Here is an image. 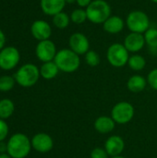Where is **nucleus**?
I'll return each instance as SVG.
<instances>
[{"mask_svg":"<svg viewBox=\"0 0 157 158\" xmlns=\"http://www.w3.org/2000/svg\"><path fill=\"white\" fill-rule=\"evenodd\" d=\"M111 115L116 123L126 124L134 117V107L129 102H119L112 108Z\"/></svg>","mask_w":157,"mask_h":158,"instance_id":"obj_7","label":"nucleus"},{"mask_svg":"<svg viewBox=\"0 0 157 158\" xmlns=\"http://www.w3.org/2000/svg\"><path fill=\"white\" fill-rule=\"evenodd\" d=\"M152 2H154V3H156L157 4V0H151Z\"/></svg>","mask_w":157,"mask_h":158,"instance_id":"obj_36","label":"nucleus"},{"mask_svg":"<svg viewBox=\"0 0 157 158\" xmlns=\"http://www.w3.org/2000/svg\"><path fill=\"white\" fill-rule=\"evenodd\" d=\"M125 143L124 141L121 137L118 135H114L109 137L105 143V149L108 156L114 157V156H118L124 150Z\"/></svg>","mask_w":157,"mask_h":158,"instance_id":"obj_14","label":"nucleus"},{"mask_svg":"<svg viewBox=\"0 0 157 158\" xmlns=\"http://www.w3.org/2000/svg\"><path fill=\"white\" fill-rule=\"evenodd\" d=\"M5 43H6V36H5V33L3 32V31L0 29V51L4 48Z\"/></svg>","mask_w":157,"mask_h":158,"instance_id":"obj_31","label":"nucleus"},{"mask_svg":"<svg viewBox=\"0 0 157 158\" xmlns=\"http://www.w3.org/2000/svg\"><path fill=\"white\" fill-rule=\"evenodd\" d=\"M59 72V69L55 61H49L43 63L40 68V75L45 80H52L56 77Z\"/></svg>","mask_w":157,"mask_h":158,"instance_id":"obj_19","label":"nucleus"},{"mask_svg":"<svg viewBox=\"0 0 157 158\" xmlns=\"http://www.w3.org/2000/svg\"><path fill=\"white\" fill-rule=\"evenodd\" d=\"M8 131H9V129H8L7 123L4 119L0 118V142L5 141V139L8 135Z\"/></svg>","mask_w":157,"mask_h":158,"instance_id":"obj_28","label":"nucleus"},{"mask_svg":"<svg viewBox=\"0 0 157 158\" xmlns=\"http://www.w3.org/2000/svg\"><path fill=\"white\" fill-rule=\"evenodd\" d=\"M145 44L152 49H157V29L149 28L144 32Z\"/></svg>","mask_w":157,"mask_h":158,"instance_id":"obj_23","label":"nucleus"},{"mask_svg":"<svg viewBox=\"0 0 157 158\" xmlns=\"http://www.w3.org/2000/svg\"><path fill=\"white\" fill-rule=\"evenodd\" d=\"M65 0H41L42 11L47 16H55L63 11L66 6Z\"/></svg>","mask_w":157,"mask_h":158,"instance_id":"obj_15","label":"nucleus"},{"mask_svg":"<svg viewBox=\"0 0 157 158\" xmlns=\"http://www.w3.org/2000/svg\"><path fill=\"white\" fill-rule=\"evenodd\" d=\"M6 143L4 142H0V154H5L6 152Z\"/></svg>","mask_w":157,"mask_h":158,"instance_id":"obj_32","label":"nucleus"},{"mask_svg":"<svg viewBox=\"0 0 157 158\" xmlns=\"http://www.w3.org/2000/svg\"><path fill=\"white\" fill-rule=\"evenodd\" d=\"M128 65L132 70L140 71L145 68L146 60L141 55H133V56H130L129 61H128Z\"/></svg>","mask_w":157,"mask_h":158,"instance_id":"obj_21","label":"nucleus"},{"mask_svg":"<svg viewBox=\"0 0 157 158\" xmlns=\"http://www.w3.org/2000/svg\"><path fill=\"white\" fill-rule=\"evenodd\" d=\"M31 147L38 153H48L53 149L54 142L50 135L41 132L35 134L31 140Z\"/></svg>","mask_w":157,"mask_h":158,"instance_id":"obj_11","label":"nucleus"},{"mask_svg":"<svg viewBox=\"0 0 157 158\" xmlns=\"http://www.w3.org/2000/svg\"><path fill=\"white\" fill-rule=\"evenodd\" d=\"M16 83V80L14 77L9 75H4L0 77V92L7 93L11 91Z\"/></svg>","mask_w":157,"mask_h":158,"instance_id":"obj_24","label":"nucleus"},{"mask_svg":"<svg viewBox=\"0 0 157 158\" xmlns=\"http://www.w3.org/2000/svg\"><path fill=\"white\" fill-rule=\"evenodd\" d=\"M60 71L66 73H72L76 71L81 65L80 56L73 52L71 49H61L56 55L54 59Z\"/></svg>","mask_w":157,"mask_h":158,"instance_id":"obj_2","label":"nucleus"},{"mask_svg":"<svg viewBox=\"0 0 157 158\" xmlns=\"http://www.w3.org/2000/svg\"><path fill=\"white\" fill-rule=\"evenodd\" d=\"M70 17L65 13V12H60L55 16H53V23L54 25L60 29V30H63V29H66L68 25H69V22H70Z\"/></svg>","mask_w":157,"mask_h":158,"instance_id":"obj_22","label":"nucleus"},{"mask_svg":"<svg viewBox=\"0 0 157 158\" xmlns=\"http://www.w3.org/2000/svg\"><path fill=\"white\" fill-rule=\"evenodd\" d=\"M31 35L40 42L43 40H48L50 38L52 34V29L48 22L43 19H38L31 24Z\"/></svg>","mask_w":157,"mask_h":158,"instance_id":"obj_12","label":"nucleus"},{"mask_svg":"<svg viewBox=\"0 0 157 158\" xmlns=\"http://www.w3.org/2000/svg\"><path fill=\"white\" fill-rule=\"evenodd\" d=\"M56 53V47L54 42H52L50 39L40 41L35 48L36 56L43 63L54 61Z\"/></svg>","mask_w":157,"mask_h":158,"instance_id":"obj_9","label":"nucleus"},{"mask_svg":"<svg viewBox=\"0 0 157 158\" xmlns=\"http://www.w3.org/2000/svg\"><path fill=\"white\" fill-rule=\"evenodd\" d=\"M88 20L93 24H103L111 16V6L105 0H93L86 7Z\"/></svg>","mask_w":157,"mask_h":158,"instance_id":"obj_3","label":"nucleus"},{"mask_svg":"<svg viewBox=\"0 0 157 158\" xmlns=\"http://www.w3.org/2000/svg\"><path fill=\"white\" fill-rule=\"evenodd\" d=\"M125 26L124 20L115 15H111L104 23H103V28L105 31L110 33V34H116L123 31Z\"/></svg>","mask_w":157,"mask_h":158,"instance_id":"obj_16","label":"nucleus"},{"mask_svg":"<svg viewBox=\"0 0 157 158\" xmlns=\"http://www.w3.org/2000/svg\"><path fill=\"white\" fill-rule=\"evenodd\" d=\"M115 121L112 118L103 116L94 121V129L100 133H109L115 129Z\"/></svg>","mask_w":157,"mask_h":158,"instance_id":"obj_17","label":"nucleus"},{"mask_svg":"<svg viewBox=\"0 0 157 158\" xmlns=\"http://www.w3.org/2000/svg\"><path fill=\"white\" fill-rule=\"evenodd\" d=\"M112 158H125V157H123V156H114V157H112Z\"/></svg>","mask_w":157,"mask_h":158,"instance_id":"obj_35","label":"nucleus"},{"mask_svg":"<svg viewBox=\"0 0 157 158\" xmlns=\"http://www.w3.org/2000/svg\"><path fill=\"white\" fill-rule=\"evenodd\" d=\"M106 57L110 65L115 68H122L128 64L130 56L124 44L115 43L111 44L106 52Z\"/></svg>","mask_w":157,"mask_h":158,"instance_id":"obj_6","label":"nucleus"},{"mask_svg":"<svg viewBox=\"0 0 157 158\" xmlns=\"http://www.w3.org/2000/svg\"><path fill=\"white\" fill-rule=\"evenodd\" d=\"M0 158H11V156L7 153H5V154H0Z\"/></svg>","mask_w":157,"mask_h":158,"instance_id":"obj_33","label":"nucleus"},{"mask_svg":"<svg viewBox=\"0 0 157 158\" xmlns=\"http://www.w3.org/2000/svg\"><path fill=\"white\" fill-rule=\"evenodd\" d=\"M85 61L86 64L90 67H96L100 64V56L99 55L93 51V50H89L85 54Z\"/></svg>","mask_w":157,"mask_h":158,"instance_id":"obj_26","label":"nucleus"},{"mask_svg":"<svg viewBox=\"0 0 157 158\" xmlns=\"http://www.w3.org/2000/svg\"><path fill=\"white\" fill-rule=\"evenodd\" d=\"M147 81L149 82L150 86L154 90L157 91V69H155L150 71V73L148 74Z\"/></svg>","mask_w":157,"mask_h":158,"instance_id":"obj_27","label":"nucleus"},{"mask_svg":"<svg viewBox=\"0 0 157 158\" xmlns=\"http://www.w3.org/2000/svg\"><path fill=\"white\" fill-rule=\"evenodd\" d=\"M6 153L11 158L27 157L31 149V140L24 133L13 134L6 143Z\"/></svg>","mask_w":157,"mask_h":158,"instance_id":"obj_1","label":"nucleus"},{"mask_svg":"<svg viewBox=\"0 0 157 158\" xmlns=\"http://www.w3.org/2000/svg\"><path fill=\"white\" fill-rule=\"evenodd\" d=\"M147 84V81L141 75H133L131 76L127 83L128 89L135 94L143 92Z\"/></svg>","mask_w":157,"mask_h":158,"instance_id":"obj_18","label":"nucleus"},{"mask_svg":"<svg viewBox=\"0 0 157 158\" xmlns=\"http://www.w3.org/2000/svg\"><path fill=\"white\" fill-rule=\"evenodd\" d=\"M88 19L86 9H83L81 7L74 9L70 14V20L75 24H81L85 22Z\"/></svg>","mask_w":157,"mask_h":158,"instance_id":"obj_25","label":"nucleus"},{"mask_svg":"<svg viewBox=\"0 0 157 158\" xmlns=\"http://www.w3.org/2000/svg\"><path fill=\"white\" fill-rule=\"evenodd\" d=\"M15 110L14 103L7 98L0 100V118L1 119H7L10 118Z\"/></svg>","mask_w":157,"mask_h":158,"instance_id":"obj_20","label":"nucleus"},{"mask_svg":"<svg viewBox=\"0 0 157 158\" xmlns=\"http://www.w3.org/2000/svg\"><path fill=\"white\" fill-rule=\"evenodd\" d=\"M91 158H108V154L105 149L97 147L91 152Z\"/></svg>","mask_w":157,"mask_h":158,"instance_id":"obj_29","label":"nucleus"},{"mask_svg":"<svg viewBox=\"0 0 157 158\" xmlns=\"http://www.w3.org/2000/svg\"><path fill=\"white\" fill-rule=\"evenodd\" d=\"M92 1L93 0H77L76 3L80 7L83 8V7H87L92 3Z\"/></svg>","mask_w":157,"mask_h":158,"instance_id":"obj_30","label":"nucleus"},{"mask_svg":"<svg viewBox=\"0 0 157 158\" xmlns=\"http://www.w3.org/2000/svg\"><path fill=\"white\" fill-rule=\"evenodd\" d=\"M124 46L129 52L137 53L141 51L145 45V39L143 33L130 32L124 39Z\"/></svg>","mask_w":157,"mask_h":158,"instance_id":"obj_13","label":"nucleus"},{"mask_svg":"<svg viewBox=\"0 0 157 158\" xmlns=\"http://www.w3.org/2000/svg\"><path fill=\"white\" fill-rule=\"evenodd\" d=\"M19 60V51L14 46H6L0 51V69L4 70L13 69L18 66Z\"/></svg>","mask_w":157,"mask_h":158,"instance_id":"obj_8","label":"nucleus"},{"mask_svg":"<svg viewBox=\"0 0 157 158\" xmlns=\"http://www.w3.org/2000/svg\"><path fill=\"white\" fill-rule=\"evenodd\" d=\"M67 4H73V3H76L77 0H65Z\"/></svg>","mask_w":157,"mask_h":158,"instance_id":"obj_34","label":"nucleus"},{"mask_svg":"<svg viewBox=\"0 0 157 158\" xmlns=\"http://www.w3.org/2000/svg\"><path fill=\"white\" fill-rule=\"evenodd\" d=\"M69 49L77 55H85L90 50V42L86 35L81 32H75L71 34L68 40Z\"/></svg>","mask_w":157,"mask_h":158,"instance_id":"obj_10","label":"nucleus"},{"mask_svg":"<svg viewBox=\"0 0 157 158\" xmlns=\"http://www.w3.org/2000/svg\"><path fill=\"white\" fill-rule=\"evenodd\" d=\"M126 22L127 27L131 32L144 33L150 28L149 17L142 10H134L130 12Z\"/></svg>","mask_w":157,"mask_h":158,"instance_id":"obj_5","label":"nucleus"},{"mask_svg":"<svg viewBox=\"0 0 157 158\" xmlns=\"http://www.w3.org/2000/svg\"><path fill=\"white\" fill-rule=\"evenodd\" d=\"M40 69L34 64H25L21 66L14 75L16 82L24 88H29L36 84L40 78Z\"/></svg>","mask_w":157,"mask_h":158,"instance_id":"obj_4","label":"nucleus"}]
</instances>
